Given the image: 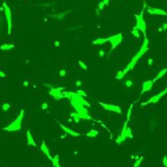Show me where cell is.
<instances>
[{"instance_id": "1", "label": "cell", "mask_w": 167, "mask_h": 167, "mask_svg": "<svg viewBox=\"0 0 167 167\" xmlns=\"http://www.w3.org/2000/svg\"><path fill=\"white\" fill-rule=\"evenodd\" d=\"M148 50H149V39H148L147 38L145 37V40H144V43H143L140 49L139 50V52L136 54L135 56H134L132 59L130 60V62L128 63V65H127V66L124 68V69L122 70L123 74L125 75L129 71L132 70L134 69V67H135V63H137V61L140 59V58H142V56L144 55Z\"/></svg>"}, {"instance_id": "2", "label": "cell", "mask_w": 167, "mask_h": 167, "mask_svg": "<svg viewBox=\"0 0 167 167\" xmlns=\"http://www.w3.org/2000/svg\"><path fill=\"white\" fill-rule=\"evenodd\" d=\"M23 116H24V110H22L17 118L12 122L11 124H9L6 127H4L3 130L8 131V132H16V131L20 130L21 128H22V120L23 119Z\"/></svg>"}, {"instance_id": "3", "label": "cell", "mask_w": 167, "mask_h": 167, "mask_svg": "<svg viewBox=\"0 0 167 167\" xmlns=\"http://www.w3.org/2000/svg\"><path fill=\"white\" fill-rule=\"evenodd\" d=\"M145 8V3H144V8ZM144 8L143 10L140 12V14H135V18H136V25L134 29H136L140 31H142L144 34L145 38L146 37V23L144 19Z\"/></svg>"}, {"instance_id": "4", "label": "cell", "mask_w": 167, "mask_h": 167, "mask_svg": "<svg viewBox=\"0 0 167 167\" xmlns=\"http://www.w3.org/2000/svg\"><path fill=\"white\" fill-rule=\"evenodd\" d=\"M128 120L125 121V123L124 124V127L122 129V131L120 133V135H119V137L117 138L116 140V144L120 145L122 142H124L126 139L128 138H133V135H132V130H130V128L127 127V123H128Z\"/></svg>"}, {"instance_id": "5", "label": "cell", "mask_w": 167, "mask_h": 167, "mask_svg": "<svg viewBox=\"0 0 167 167\" xmlns=\"http://www.w3.org/2000/svg\"><path fill=\"white\" fill-rule=\"evenodd\" d=\"M4 13L7 19V24H8V34L10 35L12 34V28H13V20H12V12L10 10V8L7 5V3L4 2L3 3Z\"/></svg>"}, {"instance_id": "6", "label": "cell", "mask_w": 167, "mask_h": 167, "mask_svg": "<svg viewBox=\"0 0 167 167\" xmlns=\"http://www.w3.org/2000/svg\"><path fill=\"white\" fill-rule=\"evenodd\" d=\"M122 40H123V35H122L121 33L119 34H117L115 35H112V36L109 37V42H110L112 46L111 50L114 49L117 46L121 44Z\"/></svg>"}, {"instance_id": "7", "label": "cell", "mask_w": 167, "mask_h": 167, "mask_svg": "<svg viewBox=\"0 0 167 167\" xmlns=\"http://www.w3.org/2000/svg\"><path fill=\"white\" fill-rule=\"evenodd\" d=\"M166 94H167V88L166 89H164L163 91H161V93H159V94H157V95H156L152 96V97L150 98V100L147 101V102L142 103L141 105H142V106H145V105H146L148 104H156V103L159 102V101L162 99V97L166 95Z\"/></svg>"}, {"instance_id": "8", "label": "cell", "mask_w": 167, "mask_h": 167, "mask_svg": "<svg viewBox=\"0 0 167 167\" xmlns=\"http://www.w3.org/2000/svg\"><path fill=\"white\" fill-rule=\"evenodd\" d=\"M99 104L104 108L105 110L114 112V113H117V114H121V109L118 105H114L111 104H105V103H103V102H99Z\"/></svg>"}, {"instance_id": "9", "label": "cell", "mask_w": 167, "mask_h": 167, "mask_svg": "<svg viewBox=\"0 0 167 167\" xmlns=\"http://www.w3.org/2000/svg\"><path fill=\"white\" fill-rule=\"evenodd\" d=\"M63 90H64V87H57V88H51L49 91V94L53 96L56 100H59L61 99Z\"/></svg>"}, {"instance_id": "10", "label": "cell", "mask_w": 167, "mask_h": 167, "mask_svg": "<svg viewBox=\"0 0 167 167\" xmlns=\"http://www.w3.org/2000/svg\"><path fill=\"white\" fill-rule=\"evenodd\" d=\"M147 12L148 13L151 15H163L167 16V13L166 11H164L163 9L161 8H151V7H147Z\"/></svg>"}, {"instance_id": "11", "label": "cell", "mask_w": 167, "mask_h": 167, "mask_svg": "<svg viewBox=\"0 0 167 167\" xmlns=\"http://www.w3.org/2000/svg\"><path fill=\"white\" fill-rule=\"evenodd\" d=\"M56 121H57V123L59 124L60 128L62 129V130L64 131V132L66 133V134H69V135L73 136V137H79V136H80V134H79V133L75 132L74 130H71V129L68 128V127H66V126H64L63 124H62L60 123V122H58V120H56Z\"/></svg>"}, {"instance_id": "12", "label": "cell", "mask_w": 167, "mask_h": 167, "mask_svg": "<svg viewBox=\"0 0 167 167\" xmlns=\"http://www.w3.org/2000/svg\"><path fill=\"white\" fill-rule=\"evenodd\" d=\"M153 84H154V83H153L152 80L145 81L144 83H143V84H142V90H141L140 95H142L143 94L145 93V92H148V91H150V89H152Z\"/></svg>"}, {"instance_id": "13", "label": "cell", "mask_w": 167, "mask_h": 167, "mask_svg": "<svg viewBox=\"0 0 167 167\" xmlns=\"http://www.w3.org/2000/svg\"><path fill=\"white\" fill-rule=\"evenodd\" d=\"M70 12H71V10H67V11L63 12V13H55V14H51L50 16H49V17L55 18V19H56V20L60 21V20H62L63 18L68 14V13H70Z\"/></svg>"}, {"instance_id": "14", "label": "cell", "mask_w": 167, "mask_h": 167, "mask_svg": "<svg viewBox=\"0 0 167 167\" xmlns=\"http://www.w3.org/2000/svg\"><path fill=\"white\" fill-rule=\"evenodd\" d=\"M40 150L44 152V154H45V155H46V156L49 159V161H52V160H53V157L51 156V155H50V154H49V148H48V146H47V145H46V144H45V142H44V141H43V142H42V145H41V146H40Z\"/></svg>"}, {"instance_id": "15", "label": "cell", "mask_w": 167, "mask_h": 167, "mask_svg": "<svg viewBox=\"0 0 167 167\" xmlns=\"http://www.w3.org/2000/svg\"><path fill=\"white\" fill-rule=\"evenodd\" d=\"M27 140H28V145H33V146H36V143L33 138L32 135L30 134V130H27Z\"/></svg>"}, {"instance_id": "16", "label": "cell", "mask_w": 167, "mask_h": 167, "mask_svg": "<svg viewBox=\"0 0 167 167\" xmlns=\"http://www.w3.org/2000/svg\"><path fill=\"white\" fill-rule=\"evenodd\" d=\"M109 42V38H105V39H97L93 41V44L95 45H102L105 43Z\"/></svg>"}, {"instance_id": "17", "label": "cell", "mask_w": 167, "mask_h": 167, "mask_svg": "<svg viewBox=\"0 0 167 167\" xmlns=\"http://www.w3.org/2000/svg\"><path fill=\"white\" fill-rule=\"evenodd\" d=\"M52 162L53 166L55 167H60V164H59V156L58 155L55 156V157H53V160L51 161Z\"/></svg>"}, {"instance_id": "18", "label": "cell", "mask_w": 167, "mask_h": 167, "mask_svg": "<svg viewBox=\"0 0 167 167\" xmlns=\"http://www.w3.org/2000/svg\"><path fill=\"white\" fill-rule=\"evenodd\" d=\"M166 73H167V69H162L161 71H160V72H159V74H157V76L152 80V81H153V83H154V82H156V81L157 80V79H161L162 77H163L164 75L166 74Z\"/></svg>"}, {"instance_id": "19", "label": "cell", "mask_w": 167, "mask_h": 167, "mask_svg": "<svg viewBox=\"0 0 167 167\" xmlns=\"http://www.w3.org/2000/svg\"><path fill=\"white\" fill-rule=\"evenodd\" d=\"M13 48H14V45L13 44H4L0 46V49H2V50H9V49Z\"/></svg>"}, {"instance_id": "20", "label": "cell", "mask_w": 167, "mask_h": 167, "mask_svg": "<svg viewBox=\"0 0 167 167\" xmlns=\"http://www.w3.org/2000/svg\"><path fill=\"white\" fill-rule=\"evenodd\" d=\"M70 116H71L72 118L74 119V120L76 122V123H79V120L81 119L80 117H79V114L77 112H73V113H71V114H70Z\"/></svg>"}, {"instance_id": "21", "label": "cell", "mask_w": 167, "mask_h": 167, "mask_svg": "<svg viewBox=\"0 0 167 167\" xmlns=\"http://www.w3.org/2000/svg\"><path fill=\"white\" fill-rule=\"evenodd\" d=\"M98 131L95 130H91L90 131H89L88 133L86 134L87 137H95V136L98 135Z\"/></svg>"}, {"instance_id": "22", "label": "cell", "mask_w": 167, "mask_h": 167, "mask_svg": "<svg viewBox=\"0 0 167 167\" xmlns=\"http://www.w3.org/2000/svg\"><path fill=\"white\" fill-rule=\"evenodd\" d=\"M131 34H133V36L135 37V38H137V39H139L140 38V30H138V29H132V31H131Z\"/></svg>"}, {"instance_id": "23", "label": "cell", "mask_w": 167, "mask_h": 167, "mask_svg": "<svg viewBox=\"0 0 167 167\" xmlns=\"http://www.w3.org/2000/svg\"><path fill=\"white\" fill-rule=\"evenodd\" d=\"M142 161H143V156H140V158L137 159V160H136V161H135V164H134V167L140 166V164H141V162H142Z\"/></svg>"}, {"instance_id": "24", "label": "cell", "mask_w": 167, "mask_h": 167, "mask_svg": "<svg viewBox=\"0 0 167 167\" xmlns=\"http://www.w3.org/2000/svg\"><path fill=\"white\" fill-rule=\"evenodd\" d=\"M2 109H3V111H8V110L10 109V105L8 103H4V104L2 105Z\"/></svg>"}, {"instance_id": "25", "label": "cell", "mask_w": 167, "mask_h": 167, "mask_svg": "<svg viewBox=\"0 0 167 167\" xmlns=\"http://www.w3.org/2000/svg\"><path fill=\"white\" fill-rule=\"evenodd\" d=\"M79 66H80L82 69H83L84 70H87V69H88V67H87V65L84 63V62H82L81 60H79Z\"/></svg>"}, {"instance_id": "26", "label": "cell", "mask_w": 167, "mask_h": 167, "mask_svg": "<svg viewBox=\"0 0 167 167\" xmlns=\"http://www.w3.org/2000/svg\"><path fill=\"white\" fill-rule=\"evenodd\" d=\"M105 6V2H104V1H101V2H100V3H99V5H98V8L100 9V10H102V9H104Z\"/></svg>"}, {"instance_id": "27", "label": "cell", "mask_w": 167, "mask_h": 167, "mask_svg": "<svg viewBox=\"0 0 167 167\" xmlns=\"http://www.w3.org/2000/svg\"><path fill=\"white\" fill-rule=\"evenodd\" d=\"M132 109H133V105H130V108L129 109V111H128V114H127V120H130V114H131V111H132Z\"/></svg>"}, {"instance_id": "28", "label": "cell", "mask_w": 167, "mask_h": 167, "mask_svg": "<svg viewBox=\"0 0 167 167\" xmlns=\"http://www.w3.org/2000/svg\"><path fill=\"white\" fill-rule=\"evenodd\" d=\"M124 84H125L126 87L130 88V87H132V85H133V82H132V80H126L125 83H124Z\"/></svg>"}, {"instance_id": "29", "label": "cell", "mask_w": 167, "mask_h": 167, "mask_svg": "<svg viewBox=\"0 0 167 167\" xmlns=\"http://www.w3.org/2000/svg\"><path fill=\"white\" fill-rule=\"evenodd\" d=\"M77 93L79 94V95H81V96H83V97H86L87 96V95H86V93L84 92V91H83V90H81V89H78L77 90Z\"/></svg>"}, {"instance_id": "30", "label": "cell", "mask_w": 167, "mask_h": 167, "mask_svg": "<svg viewBox=\"0 0 167 167\" xmlns=\"http://www.w3.org/2000/svg\"><path fill=\"white\" fill-rule=\"evenodd\" d=\"M49 108V105L47 104V103L45 102V103H44L43 105H42V110H47Z\"/></svg>"}, {"instance_id": "31", "label": "cell", "mask_w": 167, "mask_h": 167, "mask_svg": "<svg viewBox=\"0 0 167 167\" xmlns=\"http://www.w3.org/2000/svg\"><path fill=\"white\" fill-rule=\"evenodd\" d=\"M58 74H59V75H60L61 77H63V76H65V74H66V72H65V70L61 69Z\"/></svg>"}, {"instance_id": "32", "label": "cell", "mask_w": 167, "mask_h": 167, "mask_svg": "<svg viewBox=\"0 0 167 167\" xmlns=\"http://www.w3.org/2000/svg\"><path fill=\"white\" fill-rule=\"evenodd\" d=\"M163 165L167 167V156H165L163 158Z\"/></svg>"}, {"instance_id": "33", "label": "cell", "mask_w": 167, "mask_h": 167, "mask_svg": "<svg viewBox=\"0 0 167 167\" xmlns=\"http://www.w3.org/2000/svg\"><path fill=\"white\" fill-rule=\"evenodd\" d=\"M99 56H100V57H104L105 56V51L104 50L99 51Z\"/></svg>"}, {"instance_id": "34", "label": "cell", "mask_w": 167, "mask_h": 167, "mask_svg": "<svg viewBox=\"0 0 167 167\" xmlns=\"http://www.w3.org/2000/svg\"><path fill=\"white\" fill-rule=\"evenodd\" d=\"M166 29H167V23H164L163 24H162V30L166 31Z\"/></svg>"}, {"instance_id": "35", "label": "cell", "mask_w": 167, "mask_h": 167, "mask_svg": "<svg viewBox=\"0 0 167 167\" xmlns=\"http://www.w3.org/2000/svg\"><path fill=\"white\" fill-rule=\"evenodd\" d=\"M0 77H1V78H3V77H5V74H4L3 71H1V70H0Z\"/></svg>"}, {"instance_id": "36", "label": "cell", "mask_w": 167, "mask_h": 167, "mask_svg": "<svg viewBox=\"0 0 167 167\" xmlns=\"http://www.w3.org/2000/svg\"><path fill=\"white\" fill-rule=\"evenodd\" d=\"M152 63H153V59H152V58H149V59H148V64L151 65Z\"/></svg>"}, {"instance_id": "37", "label": "cell", "mask_w": 167, "mask_h": 167, "mask_svg": "<svg viewBox=\"0 0 167 167\" xmlns=\"http://www.w3.org/2000/svg\"><path fill=\"white\" fill-rule=\"evenodd\" d=\"M76 85L78 86V87L80 86V85H81V81H80V80H78V81H77V82H76Z\"/></svg>"}, {"instance_id": "38", "label": "cell", "mask_w": 167, "mask_h": 167, "mask_svg": "<svg viewBox=\"0 0 167 167\" xmlns=\"http://www.w3.org/2000/svg\"><path fill=\"white\" fill-rule=\"evenodd\" d=\"M95 11H96V14H97V16H100V9L97 8Z\"/></svg>"}, {"instance_id": "39", "label": "cell", "mask_w": 167, "mask_h": 167, "mask_svg": "<svg viewBox=\"0 0 167 167\" xmlns=\"http://www.w3.org/2000/svg\"><path fill=\"white\" fill-rule=\"evenodd\" d=\"M103 1L105 2V5H109V3H110V0H103Z\"/></svg>"}, {"instance_id": "40", "label": "cell", "mask_w": 167, "mask_h": 167, "mask_svg": "<svg viewBox=\"0 0 167 167\" xmlns=\"http://www.w3.org/2000/svg\"><path fill=\"white\" fill-rule=\"evenodd\" d=\"M55 46H57V47H58V46H59V42H58V41L55 42Z\"/></svg>"}, {"instance_id": "41", "label": "cell", "mask_w": 167, "mask_h": 167, "mask_svg": "<svg viewBox=\"0 0 167 167\" xmlns=\"http://www.w3.org/2000/svg\"><path fill=\"white\" fill-rule=\"evenodd\" d=\"M28 84H28L27 81H25L24 83H23V85H24V86H28Z\"/></svg>"}]
</instances>
